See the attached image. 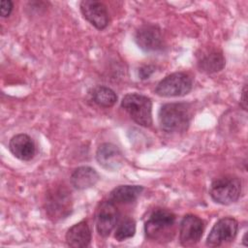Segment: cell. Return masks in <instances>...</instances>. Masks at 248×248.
I'll use <instances>...</instances> for the list:
<instances>
[{
  "instance_id": "obj_1",
  "label": "cell",
  "mask_w": 248,
  "mask_h": 248,
  "mask_svg": "<svg viewBox=\"0 0 248 248\" xmlns=\"http://www.w3.org/2000/svg\"><path fill=\"white\" fill-rule=\"evenodd\" d=\"M192 118L191 107L187 103H167L159 110V124L168 133L185 132Z\"/></svg>"
},
{
  "instance_id": "obj_2",
  "label": "cell",
  "mask_w": 248,
  "mask_h": 248,
  "mask_svg": "<svg viewBox=\"0 0 248 248\" xmlns=\"http://www.w3.org/2000/svg\"><path fill=\"white\" fill-rule=\"evenodd\" d=\"M44 207L52 222L64 220L73 211L71 191L64 185H55L48 189L45 197Z\"/></svg>"
},
{
  "instance_id": "obj_3",
  "label": "cell",
  "mask_w": 248,
  "mask_h": 248,
  "mask_svg": "<svg viewBox=\"0 0 248 248\" xmlns=\"http://www.w3.org/2000/svg\"><path fill=\"white\" fill-rule=\"evenodd\" d=\"M175 215L164 208L154 209L144 224V232L148 239L169 241L173 235Z\"/></svg>"
},
{
  "instance_id": "obj_4",
  "label": "cell",
  "mask_w": 248,
  "mask_h": 248,
  "mask_svg": "<svg viewBox=\"0 0 248 248\" xmlns=\"http://www.w3.org/2000/svg\"><path fill=\"white\" fill-rule=\"evenodd\" d=\"M242 192L241 180L232 174H226L215 178L209 189L211 199L220 204L229 205L238 201Z\"/></svg>"
},
{
  "instance_id": "obj_5",
  "label": "cell",
  "mask_w": 248,
  "mask_h": 248,
  "mask_svg": "<svg viewBox=\"0 0 248 248\" xmlns=\"http://www.w3.org/2000/svg\"><path fill=\"white\" fill-rule=\"evenodd\" d=\"M121 107L137 124L142 127L151 126L152 102L149 97L139 93L126 94L122 98Z\"/></svg>"
},
{
  "instance_id": "obj_6",
  "label": "cell",
  "mask_w": 248,
  "mask_h": 248,
  "mask_svg": "<svg viewBox=\"0 0 248 248\" xmlns=\"http://www.w3.org/2000/svg\"><path fill=\"white\" fill-rule=\"evenodd\" d=\"M193 87V78L185 72H175L164 78L156 86L155 93L161 97L187 95Z\"/></svg>"
},
{
  "instance_id": "obj_7",
  "label": "cell",
  "mask_w": 248,
  "mask_h": 248,
  "mask_svg": "<svg viewBox=\"0 0 248 248\" xmlns=\"http://www.w3.org/2000/svg\"><path fill=\"white\" fill-rule=\"evenodd\" d=\"M238 222L232 217H223L219 219L212 227L206 245L210 247H219L232 242L237 233Z\"/></svg>"
},
{
  "instance_id": "obj_8",
  "label": "cell",
  "mask_w": 248,
  "mask_h": 248,
  "mask_svg": "<svg viewBox=\"0 0 248 248\" xmlns=\"http://www.w3.org/2000/svg\"><path fill=\"white\" fill-rule=\"evenodd\" d=\"M135 41L140 48L146 52L161 51L166 46L162 30L154 24L141 25L135 34Z\"/></svg>"
},
{
  "instance_id": "obj_9",
  "label": "cell",
  "mask_w": 248,
  "mask_h": 248,
  "mask_svg": "<svg viewBox=\"0 0 248 248\" xmlns=\"http://www.w3.org/2000/svg\"><path fill=\"white\" fill-rule=\"evenodd\" d=\"M204 231V222L194 214L183 217L179 226L180 244L185 247L196 245L202 238Z\"/></svg>"
},
{
  "instance_id": "obj_10",
  "label": "cell",
  "mask_w": 248,
  "mask_h": 248,
  "mask_svg": "<svg viewBox=\"0 0 248 248\" xmlns=\"http://www.w3.org/2000/svg\"><path fill=\"white\" fill-rule=\"evenodd\" d=\"M115 205L108 200L102 202L97 209L96 229L98 233L103 237L108 236L118 222L119 213Z\"/></svg>"
},
{
  "instance_id": "obj_11",
  "label": "cell",
  "mask_w": 248,
  "mask_h": 248,
  "mask_svg": "<svg viewBox=\"0 0 248 248\" xmlns=\"http://www.w3.org/2000/svg\"><path fill=\"white\" fill-rule=\"evenodd\" d=\"M83 17L98 30L105 29L109 22L108 9L103 2L95 0H83L79 4Z\"/></svg>"
},
{
  "instance_id": "obj_12",
  "label": "cell",
  "mask_w": 248,
  "mask_h": 248,
  "mask_svg": "<svg viewBox=\"0 0 248 248\" xmlns=\"http://www.w3.org/2000/svg\"><path fill=\"white\" fill-rule=\"evenodd\" d=\"M197 65L200 71L205 74H213L223 70L226 64L221 49L214 46L200 48L197 52Z\"/></svg>"
},
{
  "instance_id": "obj_13",
  "label": "cell",
  "mask_w": 248,
  "mask_h": 248,
  "mask_svg": "<svg viewBox=\"0 0 248 248\" xmlns=\"http://www.w3.org/2000/svg\"><path fill=\"white\" fill-rule=\"evenodd\" d=\"M96 159L100 166L108 170H118L123 163L121 150L113 143L105 142L99 145L96 151Z\"/></svg>"
},
{
  "instance_id": "obj_14",
  "label": "cell",
  "mask_w": 248,
  "mask_h": 248,
  "mask_svg": "<svg viewBox=\"0 0 248 248\" xmlns=\"http://www.w3.org/2000/svg\"><path fill=\"white\" fill-rule=\"evenodd\" d=\"M11 153L21 161H30L36 155V144L31 137L26 134H17L9 141Z\"/></svg>"
},
{
  "instance_id": "obj_15",
  "label": "cell",
  "mask_w": 248,
  "mask_h": 248,
  "mask_svg": "<svg viewBox=\"0 0 248 248\" xmlns=\"http://www.w3.org/2000/svg\"><path fill=\"white\" fill-rule=\"evenodd\" d=\"M66 242L70 247H87L91 242V231L85 220L72 226L66 232Z\"/></svg>"
},
{
  "instance_id": "obj_16",
  "label": "cell",
  "mask_w": 248,
  "mask_h": 248,
  "mask_svg": "<svg viewBox=\"0 0 248 248\" xmlns=\"http://www.w3.org/2000/svg\"><path fill=\"white\" fill-rule=\"evenodd\" d=\"M99 174L95 169L89 166L77 168L71 175V184L78 190H84L93 187L99 180Z\"/></svg>"
},
{
  "instance_id": "obj_17",
  "label": "cell",
  "mask_w": 248,
  "mask_h": 248,
  "mask_svg": "<svg viewBox=\"0 0 248 248\" xmlns=\"http://www.w3.org/2000/svg\"><path fill=\"white\" fill-rule=\"evenodd\" d=\"M143 191L140 185H120L115 187L108 195V200L114 204H129L134 202Z\"/></svg>"
},
{
  "instance_id": "obj_18",
  "label": "cell",
  "mask_w": 248,
  "mask_h": 248,
  "mask_svg": "<svg viewBox=\"0 0 248 248\" xmlns=\"http://www.w3.org/2000/svg\"><path fill=\"white\" fill-rule=\"evenodd\" d=\"M92 99L99 107L110 108L116 103L117 95L108 87L97 86L92 91Z\"/></svg>"
},
{
  "instance_id": "obj_19",
  "label": "cell",
  "mask_w": 248,
  "mask_h": 248,
  "mask_svg": "<svg viewBox=\"0 0 248 248\" xmlns=\"http://www.w3.org/2000/svg\"><path fill=\"white\" fill-rule=\"evenodd\" d=\"M136 232V222L132 218H125L119 222L117 225L114 237L117 241H123L128 238H131L135 235Z\"/></svg>"
},
{
  "instance_id": "obj_20",
  "label": "cell",
  "mask_w": 248,
  "mask_h": 248,
  "mask_svg": "<svg viewBox=\"0 0 248 248\" xmlns=\"http://www.w3.org/2000/svg\"><path fill=\"white\" fill-rule=\"evenodd\" d=\"M155 71V67L153 65H144L140 68L139 70V76L141 79L148 78Z\"/></svg>"
},
{
  "instance_id": "obj_21",
  "label": "cell",
  "mask_w": 248,
  "mask_h": 248,
  "mask_svg": "<svg viewBox=\"0 0 248 248\" xmlns=\"http://www.w3.org/2000/svg\"><path fill=\"white\" fill-rule=\"evenodd\" d=\"M13 2L10 0L1 1V16L2 17H8L13 11Z\"/></svg>"
},
{
  "instance_id": "obj_22",
  "label": "cell",
  "mask_w": 248,
  "mask_h": 248,
  "mask_svg": "<svg viewBox=\"0 0 248 248\" xmlns=\"http://www.w3.org/2000/svg\"><path fill=\"white\" fill-rule=\"evenodd\" d=\"M246 94H247V86L246 84H244L243 89H242V94H241V98H240V105L241 107L246 109L247 108V98H246Z\"/></svg>"
}]
</instances>
